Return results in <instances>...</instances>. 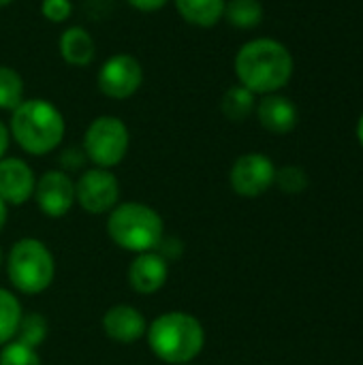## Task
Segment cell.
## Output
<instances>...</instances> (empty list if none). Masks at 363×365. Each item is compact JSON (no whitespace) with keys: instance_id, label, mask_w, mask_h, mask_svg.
<instances>
[{"instance_id":"5b68a950","label":"cell","mask_w":363,"mask_h":365,"mask_svg":"<svg viewBox=\"0 0 363 365\" xmlns=\"http://www.w3.org/2000/svg\"><path fill=\"white\" fill-rule=\"evenodd\" d=\"M6 272L11 284L17 291L28 295L43 293L56 276L53 255L43 242L34 237H24L13 244L6 259Z\"/></svg>"},{"instance_id":"4316f807","label":"cell","mask_w":363,"mask_h":365,"mask_svg":"<svg viewBox=\"0 0 363 365\" xmlns=\"http://www.w3.org/2000/svg\"><path fill=\"white\" fill-rule=\"evenodd\" d=\"M4 222H6V203L0 199V229L4 227Z\"/></svg>"},{"instance_id":"7402d4cb","label":"cell","mask_w":363,"mask_h":365,"mask_svg":"<svg viewBox=\"0 0 363 365\" xmlns=\"http://www.w3.org/2000/svg\"><path fill=\"white\" fill-rule=\"evenodd\" d=\"M274 184L287 195H300V192H304L308 188V175H306V171L302 167L287 165L282 169H276Z\"/></svg>"},{"instance_id":"f1b7e54d","label":"cell","mask_w":363,"mask_h":365,"mask_svg":"<svg viewBox=\"0 0 363 365\" xmlns=\"http://www.w3.org/2000/svg\"><path fill=\"white\" fill-rule=\"evenodd\" d=\"M13 0H0V6H6V4H11Z\"/></svg>"},{"instance_id":"4fadbf2b","label":"cell","mask_w":363,"mask_h":365,"mask_svg":"<svg viewBox=\"0 0 363 365\" xmlns=\"http://www.w3.org/2000/svg\"><path fill=\"white\" fill-rule=\"evenodd\" d=\"M103 329L111 340L122 342V344H133L145 336L148 325H145L143 314L137 308L120 304V306H113L105 312Z\"/></svg>"},{"instance_id":"6da1fadb","label":"cell","mask_w":363,"mask_h":365,"mask_svg":"<svg viewBox=\"0 0 363 365\" xmlns=\"http://www.w3.org/2000/svg\"><path fill=\"white\" fill-rule=\"evenodd\" d=\"M293 56L276 38H252L235 53V75L240 86L252 94H276L293 77Z\"/></svg>"},{"instance_id":"f546056e","label":"cell","mask_w":363,"mask_h":365,"mask_svg":"<svg viewBox=\"0 0 363 365\" xmlns=\"http://www.w3.org/2000/svg\"><path fill=\"white\" fill-rule=\"evenodd\" d=\"M0 267H2V250H0Z\"/></svg>"},{"instance_id":"277c9868","label":"cell","mask_w":363,"mask_h":365,"mask_svg":"<svg viewBox=\"0 0 363 365\" xmlns=\"http://www.w3.org/2000/svg\"><path fill=\"white\" fill-rule=\"evenodd\" d=\"M163 218L156 210L143 203H120L109 212L107 233L124 250L152 252L163 242Z\"/></svg>"},{"instance_id":"8fae6325","label":"cell","mask_w":363,"mask_h":365,"mask_svg":"<svg viewBox=\"0 0 363 365\" xmlns=\"http://www.w3.org/2000/svg\"><path fill=\"white\" fill-rule=\"evenodd\" d=\"M34 173L19 158L0 160V199L9 205H21L34 195Z\"/></svg>"},{"instance_id":"9c48e42d","label":"cell","mask_w":363,"mask_h":365,"mask_svg":"<svg viewBox=\"0 0 363 365\" xmlns=\"http://www.w3.org/2000/svg\"><path fill=\"white\" fill-rule=\"evenodd\" d=\"M276 167L274 163L259 152H250L240 156L231 167V186L240 197H261L265 190L274 186Z\"/></svg>"},{"instance_id":"3957f363","label":"cell","mask_w":363,"mask_h":365,"mask_svg":"<svg viewBox=\"0 0 363 365\" xmlns=\"http://www.w3.org/2000/svg\"><path fill=\"white\" fill-rule=\"evenodd\" d=\"M145 334L152 353L173 365L190 364L205 344L203 325L188 312L160 314Z\"/></svg>"},{"instance_id":"44dd1931","label":"cell","mask_w":363,"mask_h":365,"mask_svg":"<svg viewBox=\"0 0 363 365\" xmlns=\"http://www.w3.org/2000/svg\"><path fill=\"white\" fill-rule=\"evenodd\" d=\"M15 336H17V342L36 349V346L45 340V336H47V323H45V319H43L41 314L21 317Z\"/></svg>"},{"instance_id":"30bf717a","label":"cell","mask_w":363,"mask_h":365,"mask_svg":"<svg viewBox=\"0 0 363 365\" xmlns=\"http://www.w3.org/2000/svg\"><path fill=\"white\" fill-rule=\"evenodd\" d=\"M34 197L45 216L62 218L75 203V182L64 171H47L39 178Z\"/></svg>"},{"instance_id":"2e32d148","label":"cell","mask_w":363,"mask_h":365,"mask_svg":"<svg viewBox=\"0 0 363 365\" xmlns=\"http://www.w3.org/2000/svg\"><path fill=\"white\" fill-rule=\"evenodd\" d=\"M175 9L184 21L199 28H212L225 15V0H175Z\"/></svg>"},{"instance_id":"5bb4252c","label":"cell","mask_w":363,"mask_h":365,"mask_svg":"<svg viewBox=\"0 0 363 365\" xmlns=\"http://www.w3.org/2000/svg\"><path fill=\"white\" fill-rule=\"evenodd\" d=\"M257 109V118L267 133L287 135L297 126V107L291 98L282 94H265Z\"/></svg>"},{"instance_id":"8992f818","label":"cell","mask_w":363,"mask_h":365,"mask_svg":"<svg viewBox=\"0 0 363 365\" xmlns=\"http://www.w3.org/2000/svg\"><path fill=\"white\" fill-rule=\"evenodd\" d=\"M128 128L120 118L101 115L86 130L83 152L96 167L111 169L124 160L128 152Z\"/></svg>"},{"instance_id":"ffe728a7","label":"cell","mask_w":363,"mask_h":365,"mask_svg":"<svg viewBox=\"0 0 363 365\" xmlns=\"http://www.w3.org/2000/svg\"><path fill=\"white\" fill-rule=\"evenodd\" d=\"M21 101H24L21 75L11 66L0 64V109L13 111L15 107H19Z\"/></svg>"},{"instance_id":"603a6c76","label":"cell","mask_w":363,"mask_h":365,"mask_svg":"<svg viewBox=\"0 0 363 365\" xmlns=\"http://www.w3.org/2000/svg\"><path fill=\"white\" fill-rule=\"evenodd\" d=\"M0 365H41L39 353L21 342H6L0 353Z\"/></svg>"},{"instance_id":"ba28073f","label":"cell","mask_w":363,"mask_h":365,"mask_svg":"<svg viewBox=\"0 0 363 365\" xmlns=\"http://www.w3.org/2000/svg\"><path fill=\"white\" fill-rule=\"evenodd\" d=\"M143 81V68L137 58L128 53H116L111 56L98 71L96 83L98 90L116 101L131 98Z\"/></svg>"},{"instance_id":"d4e9b609","label":"cell","mask_w":363,"mask_h":365,"mask_svg":"<svg viewBox=\"0 0 363 365\" xmlns=\"http://www.w3.org/2000/svg\"><path fill=\"white\" fill-rule=\"evenodd\" d=\"M167 2H169V0H128V4H131V6H135V9L143 11V13L158 11V9H163Z\"/></svg>"},{"instance_id":"cb8c5ba5","label":"cell","mask_w":363,"mask_h":365,"mask_svg":"<svg viewBox=\"0 0 363 365\" xmlns=\"http://www.w3.org/2000/svg\"><path fill=\"white\" fill-rule=\"evenodd\" d=\"M41 13L47 21L53 24H62L71 17L73 13V4L71 0H43L41 2Z\"/></svg>"},{"instance_id":"ac0fdd59","label":"cell","mask_w":363,"mask_h":365,"mask_svg":"<svg viewBox=\"0 0 363 365\" xmlns=\"http://www.w3.org/2000/svg\"><path fill=\"white\" fill-rule=\"evenodd\" d=\"M227 21L235 28H255L263 19V4L259 0H229L225 2Z\"/></svg>"},{"instance_id":"d6986e66","label":"cell","mask_w":363,"mask_h":365,"mask_svg":"<svg viewBox=\"0 0 363 365\" xmlns=\"http://www.w3.org/2000/svg\"><path fill=\"white\" fill-rule=\"evenodd\" d=\"M21 321V306L17 297L4 289H0V344H6L15 338Z\"/></svg>"},{"instance_id":"e0dca14e","label":"cell","mask_w":363,"mask_h":365,"mask_svg":"<svg viewBox=\"0 0 363 365\" xmlns=\"http://www.w3.org/2000/svg\"><path fill=\"white\" fill-rule=\"evenodd\" d=\"M257 94H252L248 88L244 86H231L225 96H223V103H220V109L225 113V118H229L231 122H242L246 120L255 107H257V101H255Z\"/></svg>"},{"instance_id":"484cf974","label":"cell","mask_w":363,"mask_h":365,"mask_svg":"<svg viewBox=\"0 0 363 365\" xmlns=\"http://www.w3.org/2000/svg\"><path fill=\"white\" fill-rule=\"evenodd\" d=\"M9 137H11L9 128L0 122V160L4 158V152L9 150Z\"/></svg>"},{"instance_id":"83f0119b","label":"cell","mask_w":363,"mask_h":365,"mask_svg":"<svg viewBox=\"0 0 363 365\" xmlns=\"http://www.w3.org/2000/svg\"><path fill=\"white\" fill-rule=\"evenodd\" d=\"M357 139H359V143H362L363 148V113L362 118H359V122H357Z\"/></svg>"},{"instance_id":"52a82bcc","label":"cell","mask_w":363,"mask_h":365,"mask_svg":"<svg viewBox=\"0 0 363 365\" xmlns=\"http://www.w3.org/2000/svg\"><path fill=\"white\" fill-rule=\"evenodd\" d=\"M75 199L88 214H105L118 205L120 184L109 169H88L75 184Z\"/></svg>"},{"instance_id":"7a4b0ae2","label":"cell","mask_w":363,"mask_h":365,"mask_svg":"<svg viewBox=\"0 0 363 365\" xmlns=\"http://www.w3.org/2000/svg\"><path fill=\"white\" fill-rule=\"evenodd\" d=\"M9 133L24 152L43 156L60 145L64 137V118L58 107L43 98L21 101L19 107L11 111Z\"/></svg>"},{"instance_id":"7c38bea8","label":"cell","mask_w":363,"mask_h":365,"mask_svg":"<svg viewBox=\"0 0 363 365\" xmlns=\"http://www.w3.org/2000/svg\"><path fill=\"white\" fill-rule=\"evenodd\" d=\"M169 278L167 259L158 252H141L128 267V282L135 293L152 295L165 287Z\"/></svg>"},{"instance_id":"9a60e30c","label":"cell","mask_w":363,"mask_h":365,"mask_svg":"<svg viewBox=\"0 0 363 365\" xmlns=\"http://www.w3.org/2000/svg\"><path fill=\"white\" fill-rule=\"evenodd\" d=\"M60 53L71 66H88L94 60L96 45L92 34L81 26H71L60 36Z\"/></svg>"}]
</instances>
